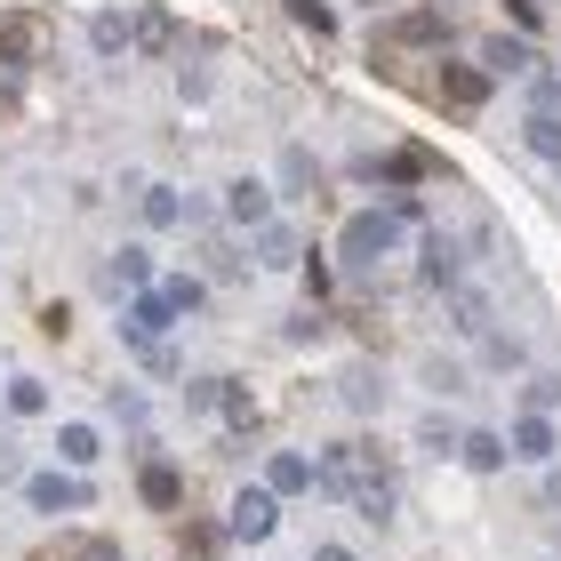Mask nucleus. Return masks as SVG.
<instances>
[{"label":"nucleus","mask_w":561,"mask_h":561,"mask_svg":"<svg viewBox=\"0 0 561 561\" xmlns=\"http://www.w3.org/2000/svg\"><path fill=\"white\" fill-rule=\"evenodd\" d=\"M89 41L105 48V57H121V48H129L137 33H129V16H121V9H105V16H89Z\"/></svg>","instance_id":"412c9836"},{"label":"nucleus","mask_w":561,"mask_h":561,"mask_svg":"<svg viewBox=\"0 0 561 561\" xmlns=\"http://www.w3.org/2000/svg\"><path fill=\"white\" fill-rule=\"evenodd\" d=\"M321 490L329 497H353L369 522H393V473H386V457L377 449H362V442H329V457H321Z\"/></svg>","instance_id":"f257e3e1"},{"label":"nucleus","mask_w":561,"mask_h":561,"mask_svg":"<svg viewBox=\"0 0 561 561\" xmlns=\"http://www.w3.org/2000/svg\"><path fill=\"white\" fill-rule=\"evenodd\" d=\"M481 65H490V72H538V57H529L514 33H490V41H481Z\"/></svg>","instance_id":"ddd939ff"},{"label":"nucleus","mask_w":561,"mask_h":561,"mask_svg":"<svg viewBox=\"0 0 561 561\" xmlns=\"http://www.w3.org/2000/svg\"><path fill=\"white\" fill-rule=\"evenodd\" d=\"M137 362H145V377H161V386H185V353H176L169 337H152Z\"/></svg>","instance_id":"f3484780"},{"label":"nucleus","mask_w":561,"mask_h":561,"mask_svg":"<svg viewBox=\"0 0 561 561\" xmlns=\"http://www.w3.org/2000/svg\"><path fill=\"white\" fill-rule=\"evenodd\" d=\"M217 393H225V377H185V401L201 417H217Z\"/></svg>","instance_id":"393cba45"},{"label":"nucleus","mask_w":561,"mask_h":561,"mask_svg":"<svg viewBox=\"0 0 561 561\" xmlns=\"http://www.w3.org/2000/svg\"><path fill=\"white\" fill-rule=\"evenodd\" d=\"M505 449H522V457H553V417L522 410V417H514V442H505Z\"/></svg>","instance_id":"4468645a"},{"label":"nucleus","mask_w":561,"mask_h":561,"mask_svg":"<svg viewBox=\"0 0 561 561\" xmlns=\"http://www.w3.org/2000/svg\"><path fill=\"white\" fill-rule=\"evenodd\" d=\"M538 497H546L553 514H561V466H546V481H538Z\"/></svg>","instance_id":"7c9ffc66"},{"label":"nucleus","mask_w":561,"mask_h":561,"mask_svg":"<svg viewBox=\"0 0 561 561\" xmlns=\"http://www.w3.org/2000/svg\"><path fill=\"white\" fill-rule=\"evenodd\" d=\"M257 265H265V273L297 265V233H289V225H257Z\"/></svg>","instance_id":"dca6fc26"},{"label":"nucleus","mask_w":561,"mask_h":561,"mask_svg":"<svg viewBox=\"0 0 561 561\" xmlns=\"http://www.w3.org/2000/svg\"><path fill=\"white\" fill-rule=\"evenodd\" d=\"M161 297H169V313H201V280H193V273H169Z\"/></svg>","instance_id":"b1692460"},{"label":"nucleus","mask_w":561,"mask_h":561,"mask_svg":"<svg viewBox=\"0 0 561 561\" xmlns=\"http://www.w3.org/2000/svg\"><path fill=\"white\" fill-rule=\"evenodd\" d=\"M553 401H561V377H529V386H522V410H553Z\"/></svg>","instance_id":"a878e982"},{"label":"nucleus","mask_w":561,"mask_h":561,"mask_svg":"<svg viewBox=\"0 0 561 561\" xmlns=\"http://www.w3.org/2000/svg\"><path fill=\"white\" fill-rule=\"evenodd\" d=\"M313 561H362L353 546H313Z\"/></svg>","instance_id":"2f4dec72"},{"label":"nucleus","mask_w":561,"mask_h":561,"mask_svg":"<svg viewBox=\"0 0 561 561\" xmlns=\"http://www.w3.org/2000/svg\"><path fill=\"white\" fill-rule=\"evenodd\" d=\"M65 561H121V546H113V538H81Z\"/></svg>","instance_id":"c756f323"},{"label":"nucleus","mask_w":561,"mask_h":561,"mask_svg":"<svg viewBox=\"0 0 561 561\" xmlns=\"http://www.w3.org/2000/svg\"><path fill=\"white\" fill-rule=\"evenodd\" d=\"M417 442H425L433 457H442V449H457V442H466V433H457L449 417H425V425H417Z\"/></svg>","instance_id":"bb28decb"},{"label":"nucleus","mask_w":561,"mask_h":561,"mask_svg":"<svg viewBox=\"0 0 561 561\" xmlns=\"http://www.w3.org/2000/svg\"><path fill=\"white\" fill-rule=\"evenodd\" d=\"M152 280H161V273H152V249L129 241V249L105 257V280H96V289H105V297H137V289H152Z\"/></svg>","instance_id":"20e7f679"},{"label":"nucleus","mask_w":561,"mask_h":561,"mask_svg":"<svg viewBox=\"0 0 561 561\" xmlns=\"http://www.w3.org/2000/svg\"><path fill=\"white\" fill-rule=\"evenodd\" d=\"M217 410H225V425H233V433H249V425H257V401H249V386H241V377H225Z\"/></svg>","instance_id":"aec40b11"},{"label":"nucleus","mask_w":561,"mask_h":561,"mask_svg":"<svg viewBox=\"0 0 561 561\" xmlns=\"http://www.w3.org/2000/svg\"><path fill=\"white\" fill-rule=\"evenodd\" d=\"M481 362L490 369H522V345L505 337V329H490V337H481Z\"/></svg>","instance_id":"5701e85b"},{"label":"nucleus","mask_w":561,"mask_h":561,"mask_svg":"<svg viewBox=\"0 0 561 561\" xmlns=\"http://www.w3.org/2000/svg\"><path fill=\"white\" fill-rule=\"evenodd\" d=\"M529 152H538V161H561V105H529Z\"/></svg>","instance_id":"f8f14e48"},{"label":"nucleus","mask_w":561,"mask_h":561,"mask_svg":"<svg viewBox=\"0 0 561 561\" xmlns=\"http://www.w3.org/2000/svg\"><path fill=\"white\" fill-rule=\"evenodd\" d=\"M401 33H410V41H425V48H442V41H449V24H442V16H410Z\"/></svg>","instance_id":"c85d7f7f"},{"label":"nucleus","mask_w":561,"mask_h":561,"mask_svg":"<svg viewBox=\"0 0 561 561\" xmlns=\"http://www.w3.org/2000/svg\"><path fill=\"white\" fill-rule=\"evenodd\" d=\"M225 217L249 225V233H257V225H273V185H257V176H233V185H225Z\"/></svg>","instance_id":"423d86ee"},{"label":"nucleus","mask_w":561,"mask_h":561,"mask_svg":"<svg viewBox=\"0 0 561 561\" xmlns=\"http://www.w3.org/2000/svg\"><path fill=\"white\" fill-rule=\"evenodd\" d=\"M417 225V201H386V209H362L337 225V265L345 273H369L377 257H393V241Z\"/></svg>","instance_id":"f03ea898"},{"label":"nucleus","mask_w":561,"mask_h":561,"mask_svg":"<svg viewBox=\"0 0 561 561\" xmlns=\"http://www.w3.org/2000/svg\"><path fill=\"white\" fill-rule=\"evenodd\" d=\"M225 529H233L241 546H265L273 529H280V497L265 490V481H257V490H233V505H225Z\"/></svg>","instance_id":"7ed1b4c3"},{"label":"nucleus","mask_w":561,"mask_h":561,"mask_svg":"<svg viewBox=\"0 0 561 561\" xmlns=\"http://www.w3.org/2000/svg\"><path fill=\"white\" fill-rule=\"evenodd\" d=\"M145 225H152V233L185 225V201H176V185H145Z\"/></svg>","instance_id":"a211bd4d"},{"label":"nucleus","mask_w":561,"mask_h":561,"mask_svg":"<svg viewBox=\"0 0 561 561\" xmlns=\"http://www.w3.org/2000/svg\"><path fill=\"white\" fill-rule=\"evenodd\" d=\"M265 490L273 497H305V490H321V473H313V457H297V449H280L273 466H265Z\"/></svg>","instance_id":"0eeeda50"},{"label":"nucleus","mask_w":561,"mask_h":561,"mask_svg":"<svg viewBox=\"0 0 561 561\" xmlns=\"http://www.w3.org/2000/svg\"><path fill=\"white\" fill-rule=\"evenodd\" d=\"M137 497L152 505V514H169V505L185 497V481H176V466H169V457H145V466H137Z\"/></svg>","instance_id":"6e6552de"},{"label":"nucleus","mask_w":561,"mask_h":561,"mask_svg":"<svg viewBox=\"0 0 561 561\" xmlns=\"http://www.w3.org/2000/svg\"><path fill=\"white\" fill-rule=\"evenodd\" d=\"M24 497H33V514H72V505H89V481L81 473H24Z\"/></svg>","instance_id":"39448f33"},{"label":"nucleus","mask_w":561,"mask_h":561,"mask_svg":"<svg viewBox=\"0 0 561 561\" xmlns=\"http://www.w3.org/2000/svg\"><path fill=\"white\" fill-rule=\"evenodd\" d=\"M345 401H353V410H377V401H386V377H377L369 362H353L345 369Z\"/></svg>","instance_id":"6ab92c4d"},{"label":"nucleus","mask_w":561,"mask_h":561,"mask_svg":"<svg viewBox=\"0 0 561 561\" xmlns=\"http://www.w3.org/2000/svg\"><path fill=\"white\" fill-rule=\"evenodd\" d=\"M457 257H466L457 241L425 233V249H417V280H425V289H457Z\"/></svg>","instance_id":"1a4fd4ad"},{"label":"nucleus","mask_w":561,"mask_h":561,"mask_svg":"<svg viewBox=\"0 0 561 561\" xmlns=\"http://www.w3.org/2000/svg\"><path fill=\"white\" fill-rule=\"evenodd\" d=\"M57 457H65V466H96V457H105V433H96V425H65Z\"/></svg>","instance_id":"2eb2a0df"},{"label":"nucleus","mask_w":561,"mask_h":561,"mask_svg":"<svg viewBox=\"0 0 561 561\" xmlns=\"http://www.w3.org/2000/svg\"><path fill=\"white\" fill-rule=\"evenodd\" d=\"M442 105H449V113H481V105H490V72L449 65V72H442Z\"/></svg>","instance_id":"9d476101"},{"label":"nucleus","mask_w":561,"mask_h":561,"mask_svg":"<svg viewBox=\"0 0 561 561\" xmlns=\"http://www.w3.org/2000/svg\"><path fill=\"white\" fill-rule=\"evenodd\" d=\"M48 410V386L41 377H9V417H41Z\"/></svg>","instance_id":"4be33fe9"},{"label":"nucleus","mask_w":561,"mask_h":561,"mask_svg":"<svg viewBox=\"0 0 561 561\" xmlns=\"http://www.w3.org/2000/svg\"><path fill=\"white\" fill-rule=\"evenodd\" d=\"M289 16L305 24V33H337V16H329V9H321V0H289Z\"/></svg>","instance_id":"cd10ccee"},{"label":"nucleus","mask_w":561,"mask_h":561,"mask_svg":"<svg viewBox=\"0 0 561 561\" xmlns=\"http://www.w3.org/2000/svg\"><path fill=\"white\" fill-rule=\"evenodd\" d=\"M457 457H466V473H497V466H505V433H490V425H473L466 442H457Z\"/></svg>","instance_id":"9b49d317"}]
</instances>
